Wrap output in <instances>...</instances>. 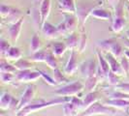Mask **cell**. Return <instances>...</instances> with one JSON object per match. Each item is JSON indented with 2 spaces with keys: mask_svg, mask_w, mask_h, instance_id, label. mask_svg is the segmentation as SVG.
Listing matches in <instances>:
<instances>
[{
  "mask_svg": "<svg viewBox=\"0 0 129 116\" xmlns=\"http://www.w3.org/2000/svg\"><path fill=\"white\" fill-rule=\"evenodd\" d=\"M71 98L70 97H58L55 98L54 100H51L49 102H45V101H39L38 103H30L24 108L20 109L18 112V116H28L32 112H36L38 110L44 109L46 107H50V106H53V105H58L61 103H65L70 102Z\"/></svg>",
  "mask_w": 129,
  "mask_h": 116,
  "instance_id": "obj_1",
  "label": "cell"
},
{
  "mask_svg": "<svg viewBox=\"0 0 129 116\" xmlns=\"http://www.w3.org/2000/svg\"><path fill=\"white\" fill-rule=\"evenodd\" d=\"M97 6V3L90 0H78L76 2V16L81 25H84L85 23L92 10Z\"/></svg>",
  "mask_w": 129,
  "mask_h": 116,
  "instance_id": "obj_2",
  "label": "cell"
},
{
  "mask_svg": "<svg viewBox=\"0 0 129 116\" xmlns=\"http://www.w3.org/2000/svg\"><path fill=\"white\" fill-rule=\"evenodd\" d=\"M117 109L109 105H105L103 103L96 102L91 104L88 108L84 110L78 116H94V115H116Z\"/></svg>",
  "mask_w": 129,
  "mask_h": 116,
  "instance_id": "obj_3",
  "label": "cell"
},
{
  "mask_svg": "<svg viewBox=\"0 0 129 116\" xmlns=\"http://www.w3.org/2000/svg\"><path fill=\"white\" fill-rule=\"evenodd\" d=\"M84 89V84L81 81H74L60 87L54 91V94L58 97H74L81 93Z\"/></svg>",
  "mask_w": 129,
  "mask_h": 116,
  "instance_id": "obj_4",
  "label": "cell"
},
{
  "mask_svg": "<svg viewBox=\"0 0 129 116\" xmlns=\"http://www.w3.org/2000/svg\"><path fill=\"white\" fill-rule=\"evenodd\" d=\"M98 46L105 51H109L112 53L116 58H121L124 55L122 46L114 39L100 41L98 42Z\"/></svg>",
  "mask_w": 129,
  "mask_h": 116,
  "instance_id": "obj_5",
  "label": "cell"
},
{
  "mask_svg": "<svg viewBox=\"0 0 129 116\" xmlns=\"http://www.w3.org/2000/svg\"><path fill=\"white\" fill-rule=\"evenodd\" d=\"M115 11H116V16L113 19L112 31L114 33H119L122 31L126 25V20L123 16V5L121 2H119L116 5Z\"/></svg>",
  "mask_w": 129,
  "mask_h": 116,
  "instance_id": "obj_6",
  "label": "cell"
},
{
  "mask_svg": "<svg viewBox=\"0 0 129 116\" xmlns=\"http://www.w3.org/2000/svg\"><path fill=\"white\" fill-rule=\"evenodd\" d=\"M97 68H98V64L97 61L94 58L88 59L87 61L83 62L81 66H80V71L82 73L83 77L87 78V77H95L97 73Z\"/></svg>",
  "mask_w": 129,
  "mask_h": 116,
  "instance_id": "obj_7",
  "label": "cell"
},
{
  "mask_svg": "<svg viewBox=\"0 0 129 116\" xmlns=\"http://www.w3.org/2000/svg\"><path fill=\"white\" fill-rule=\"evenodd\" d=\"M19 101L16 100L11 94L8 92H3L0 97V108L2 110L8 109H18Z\"/></svg>",
  "mask_w": 129,
  "mask_h": 116,
  "instance_id": "obj_8",
  "label": "cell"
},
{
  "mask_svg": "<svg viewBox=\"0 0 129 116\" xmlns=\"http://www.w3.org/2000/svg\"><path fill=\"white\" fill-rule=\"evenodd\" d=\"M41 77V74L39 71L33 72L31 70H23V71H19L16 75V80L18 82H32L36 81Z\"/></svg>",
  "mask_w": 129,
  "mask_h": 116,
  "instance_id": "obj_9",
  "label": "cell"
},
{
  "mask_svg": "<svg viewBox=\"0 0 129 116\" xmlns=\"http://www.w3.org/2000/svg\"><path fill=\"white\" fill-rule=\"evenodd\" d=\"M35 93H36V87L32 85V84H29L27 87H26L25 91L23 92L22 96L19 100V106H18V111H19L20 109L24 108L25 106H27L28 104H30L32 100L34 99L35 96Z\"/></svg>",
  "mask_w": 129,
  "mask_h": 116,
  "instance_id": "obj_10",
  "label": "cell"
},
{
  "mask_svg": "<svg viewBox=\"0 0 129 116\" xmlns=\"http://www.w3.org/2000/svg\"><path fill=\"white\" fill-rule=\"evenodd\" d=\"M41 31L43 33L44 37L49 40L56 39L60 35L57 30V26L53 25L52 23L49 22V21H45L43 23V25L41 27Z\"/></svg>",
  "mask_w": 129,
  "mask_h": 116,
  "instance_id": "obj_11",
  "label": "cell"
},
{
  "mask_svg": "<svg viewBox=\"0 0 129 116\" xmlns=\"http://www.w3.org/2000/svg\"><path fill=\"white\" fill-rule=\"evenodd\" d=\"M106 59L109 63V66H110V69L112 72H114L116 75L117 76H125V73L122 70V67L120 65V62H118L116 59V57L110 53V52H107L106 54Z\"/></svg>",
  "mask_w": 129,
  "mask_h": 116,
  "instance_id": "obj_12",
  "label": "cell"
},
{
  "mask_svg": "<svg viewBox=\"0 0 129 116\" xmlns=\"http://www.w3.org/2000/svg\"><path fill=\"white\" fill-rule=\"evenodd\" d=\"M78 70V62H77V54L75 49L71 50L70 52V55H69V59H68V62L65 66L64 68V73L66 75H69L72 76L74 75L76 71Z\"/></svg>",
  "mask_w": 129,
  "mask_h": 116,
  "instance_id": "obj_13",
  "label": "cell"
},
{
  "mask_svg": "<svg viewBox=\"0 0 129 116\" xmlns=\"http://www.w3.org/2000/svg\"><path fill=\"white\" fill-rule=\"evenodd\" d=\"M22 23H23V18H21L14 23H11V25L9 26L8 33H9V36L12 40V42H17V40L19 39L20 31H21V27H22Z\"/></svg>",
  "mask_w": 129,
  "mask_h": 116,
  "instance_id": "obj_14",
  "label": "cell"
},
{
  "mask_svg": "<svg viewBox=\"0 0 129 116\" xmlns=\"http://www.w3.org/2000/svg\"><path fill=\"white\" fill-rule=\"evenodd\" d=\"M90 17H93V18H95V19H97L106 20V21H108V20H113V19H114L110 11H108L107 9L102 8V7H99V6L95 7V8L92 10V12H91V14H90Z\"/></svg>",
  "mask_w": 129,
  "mask_h": 116,
  "instance_id": "obj_15",
  "label": "cell"
},
{
  "mask_svg": "<svg viewBox=\"0 0 129 116\" xmlns=\"http://www.w3.org/2000/svg\"><path fill=\"white\" fill-rule=\"evenodd\" d=\"M58 8L63 13L76 14L75 0H58Z\"/></svg>",
  "mask_w": 129,
  "mask_h": 116,
  "instance_id": "obj_16",
  "label": "cell"
},
{
  "mask_svg": "<svg viewBox=\"0 0 129 116\" xmlns=\"http://www.w3.org/2000/svg\"><path fill=\"white\" fill-rule=\"evenodd\" d=\"M51 7H52V1L51 0H43V2L40 5V17H41V25L47 21L48 17L51 13Z\"/></svg>",
  "mask_w": 129,
  "mask_h": 116,
  "instance_id": "obj_17",
  "label": "cell"
},
{
  "mask_svg": "<svg viewBox=\"0 0 129 116\" xmlns=\"http://www.w3.org/2000/svg\"><path fill=\"white\" fill-rule=\"evenodd\" d=\"M105 103L116 109H127V107H129V101L124 99H110Z\"/></svg>",
  "mask_w": 129,
  "mask_h": 116,
  "instance_id": "obj_18",
  "label": "cell"
},
{
  "mask_svg": "<svg viewBox=\"0 0 129 116\" xmlns=\"http://www.w3.org/2000/svg\"><path fill=\"white\" fill-rule=\"evenodd\" d=\"M63 18H64L65 25L67 27L69 33L74 32L75 28L77 27L78 21L75 17V14H69V13H63Z\"/></svg>",
  "mask_w": 129,
  "mask_h": 116,
  "instance_id": "obj_19",
  "label": "cell"
},
{
  "mask_svg": "<svg viewBox=\"0 0 129 116\" xmlns=\"http://www.w3.org/2000/svg\"><path fill=\"white\" fill-rule=\"evenodd\" d=\"M65 44H66L67 47H68L70 50H73V49H75L76 47L79 46V44H80V37H79L78 34H76L75 32L70 33V35L65 39Z\"/></svg>",
  "mask_w": 129,
  "mask_h": 116,
  "instance_id": "obj_20",
  "label": "cell"
},
{
  "mask_svg": "<svg viewBox=\"0 0 129 116\" xmlns=\"http://www.w3.org/2000/svg\"><path fill=\"white\" fill-rule=\"evenodd\" d=\"M84 102V110H85L86 108H88L91 104H93L94 103L98 102V93L97 92H88L84 98L83 99ZM83 110V111H84Z\"/></svg>",
  "mask_w": 129,
  "mask_h": 116,
  "instance_id": "obj_21",
  "label": "cell"
},
{
  "mask_svg": "<svg viewBox=\"0 0 129 116\" xmlns=\"http://www.w3.org/2000/svg\"><path fill=\"white\" fill-rule=\"evenodd\" d=\"M5 57L9 60H14V61H18L22 57V52L20 50V48L17 46H11V48L8 50L6 53Z\"/></svg>",
  "mask_w": 129,
  "mask_h": 116,
  "instance_id": "obj_22",
  "label": "cell"
},
{
  "mask_svg": "<svg viewBox=\"0 0 129 116\" xmlns=\"http://www.w3.org/2000/svg\"><path fill=\"white\" fill-rule=\"evenodd\" d=\"M62 109H63V115L64 116H78L79 111H80L71 102L65 103L63 104Z\"/></svg>",
  "mask_w": 129,
  "mask_h": 116,
  "instance_id": "obj_23",
  "label": "cell"
},
{
  "mask_svg": "<svg viewBox=\"0 0 129 116\" xmlns=\"http://www.w3.org/2000/svg\"><path fill=\"white\" fill-rule=\"evenodd\" d=\"M67 48H68V47H67V45H66L65 43L57 42V43H54V44L52 45V51L55 56L59 57V56H62V55L64 54Z\"/></svg>",
  "mask_w": 129,
  "mask_h": 116,
  "instance_id": "obj_24",
  "label": "cell"
},
{
  "mask_svg": "<svg viewBox=\"0 0 129 116\" xmlns=\"http://www.w3.org/2000/svg\"><path fill=\"white\" fill-rule=\"evenodd\" d=\"M96 55H97V59H98V62H99V66L101 67V69L103 70L104 73H105L106 75H108L109 72L111 71V69H110V66H109V63H108L106 57H104L103 55H102V53L100 52V50H97Z\"/></svg>",
  "mask_w": 129,
  "mask_h": 116,
  "instance_id": "obj_25",
  "label": "cell"
},
{
  "mask_svg": "<svg viewBox=\"0 0 129 116\" xmlns=\"http://www.w3.org/2000/svg\"><path fill=\"white\" fill-rule=\"evenodd\" d=\"M45 63L52 70H54V69H56L58 67L55 55L52 53V51H50V50H48V52H47V55H46L45 58Z\"/></svg>",
  "mask_w": 129,
  "mask_h": 116,
  "instance_id": "obj_26",
  "label": "cell"
},
{
  "mask_svg": "<svg viewBox=\"0 0 129 116\" xmlns=\"http://www.w3.org/2000/svg\"><path fill=\"white\" fill-rule=\"evenodd\" d=\"M98 78L95 77H91L85 78V83H84V89L88 92H92V91L95 89L97 83H98Z\"/></svg>",
  "mask_w": 129,
  "mask_h": 116,
  "instance_id": "obj_27",
  "label": "cell"
},
{
  "mask_svg": "<svg viewBox=\"0 0 129 116\" xmlns=\"http://www.w3.org/2000/svg\"><path fill=\"white\" fill-rule=\"evenodd\" d=\"M40 47H41V40L37 34H34L30 41V51L31 53H34L40 50Z\"/></svg>",
  "mask_w": 129,
  "mask_h": 116,
  "instance_id": "obj_28",
  "label": "cell"
},
{
  "mask_svg": "<svg viewBox=\"0 0 129 116\" xmlns=\"http://www.w3.org/2000/svg\"><path fill=\"white\" fill-rule=\"evenodd\" d=\"M0 71L1 72H5V73H16V72L18 71L17 70V68L15 67V65H12L10 64V63H8L6 60H4V59H2L1 61H0Z\"/></svg>",
  "mask_w": 129,
  "mask_h": 116,
  "instance_id": "obj_29",
  "label": "cell"
},
{
  "mask_svg": "<svg viewBox=\"0 0 129 116\" xmlns=\"http://www.w3.org/2000/svg\"><path fill=\"white\" fill-rule=\"evenodd\" d=\"M15 67L17 68L18 71H23V70H30L32 65L29 61H27L25 59H19L18 61H16Z\"/></svg>",
  "mask_w": 129,
  "mask_h": 116,
  "instance_id": "obj_30",
  "label": "cell"
},
{
  "mask_svg": "<svg viewBox=\"0 0 129 116\" xmlns=\"http://www.w3.org/2000/svg\"><path fill=\"white\" fill-rule=\"evenodd\" d=\"M47 52H48V50H45V49L34 52V53H32V55L30 56V60L33 61V62H45Z\"/></svg>",
  "mask_w": 129,
  "mask_h": 116,
  "instance_id": "obj_31",
  "label": "cell"
},
{
  "mask_svg": "<svg viewBox=\"0 0 129 116\" xmlns=\"http://www.w3.org/2000/svg\"><path fill=\"white\" fill-rule=\"evenodd\" d=\"M107 80H108V83L112 86H114V87L120 83V80L117 77V75H116L114 72L112 71L109 72V74L107 75Z\"/></svg>",
  "mask_w": 129,
  "mask_h": 116,
  "instance_id": "obj_32",
  "label": "cell"
},
{
  "mask_svg": "<svg viewBox=\"0 0 129 116\" xmlns=\"http://www.w3.org/2000/svg\"><path fill=\"white\" fill-rule=\"evenodd\" d=\"M14 7L9 6V5H6V4H1V7H0V15H1V18L2 19H7L11 13L13 11Z\"/></svg>",
  "mask_w": 129,
  "mask_h": 116,
  "instance_id": "obj_33",
  "label": "cell"
},
{
  "mask_svg": "<svg viewBox=\"0 0 129 116\" xmlns=\"http://www.w3.org/2000/svg\"><path fill=\"white\" fill-rule=\"evenodd\" d=\"M0 77L3 83H12L14 79H16V76L12 73H5V72H1Z\"/></svg>",
  "mask_w": 129,
  "mask_h": 116,
  "instance_id": "obj_34",
  "label": "cell"
},
{
  "mask_svg": "<svg viewBox=\"0 0 129 116\" xmlns=\"http://www.w3.org/2000/svg\"><path fill=\"white\" fill-rule=\"evenodd\" d=\"M53 78H54V80L56 81V83L57 84L63 83V82H67V81H68L67 78L61 74V72L59 71L58 68H56V69L53 70Z\"/></svg>",
  "mask_w": 129,
  "mask_h": 116,
  "instance_id": "obj_35",
  "label": "cell"
},
{
  "mask_svg": "<svg viewBox=\"0 0 129 116\" xmlns=\"http://www.w3.org/2000/svg\"><path fill=\"white\" fill-rule=\"evenodd\" d=\"M10 48H11V45L8 43V41L3 38L0 39V53L3 57H5L6 53Z\"/></svg>",
  "mask_w": 129,
  "mask_h": 116,
  "instance_id": "obj_36",
  "label": "cell"
},
{
  "mask_svg": "<svg viewBox=\"0 0 129 116\" xmlns=\"http://www.w3.org/2000/svg\"><path fill=\"white\" fill-rule=\"evenodd\" d=\"M120 65L122 67V70L125 73V76L129 77V59L125 55H123L122 57L120 58Z\"/></svg>",
  "mask_w": 129,
  "mask_h": 116,
  "instance_id": "obj_37",
  "label": "cell"
},
{
  "mask_svg": "<svg viewBox=\"0 0 129 116\" xmlns=\"http://www.w3.org/2000/svg\"><path fill=\"white\" fill-rule=\"evenodd\" d=\"M110 99H124V100H129V95L128 94H125V93H122L120 91L116 90L113 93H111L110 95Z\"/></svg>",
  "mask_w": 129,
  "mask_h": 116,
  "instance_id": "obj_38",
  "label": "cell"
},
{
  "mask_svg": "<svg viewBox=\"0 0 129 116\" xmlns=\"http://www.w3.org/2000/svg\"><path fill=\"white\" fill-rule=\"evenodd\" d=\"M70 102H71L80 111H81V110H84V102H83L82 99H80V98H78V97H71Z\"/></svg>",
  "mask_w": 129,
  "mask_h": 116,
  "instance_id": "obj_39",
  "label": "cell"
},
{
  "mask_svg": "<svg viewBox=\"0 0 129 116\" xmlns=\"http://www.w3.org/2000/svg\"><path fill=\"white\" fill-rule=\"evenodd\" d=\"M39 72H40V74H41V77L44 78V80H45L48 84H50V85H52V86L57 85L56 81L54 80V78H52L48 74H46L45 72H43V71H39Z\"/></svg>",
  "mask_w": 129,
  "mask_h": 116,
  "instance_id": "obj_40",
  "label": "cell"
},
{
  "mask_svg": "<svg viewBox=\"0 0 129 116\" xmlns=\"http://www.w3.org/2000/svg\"><path fill=\"white\" fill-rule=\"evenodd\" d=\"M86 40H87V36L86 33H83L82 36L80 37V44H79V51L83 52L84 49V47L86 46Z\"/></svg>",
  "mask_w": 129,
  "mask_h": 116,
  "instance_id": "obj_41",
  "label": "cell"
},
{
  "mask_svg": "<svg viewBox=\"0 0 129 116\" xmlns=\"http://www.w3.org/2000/svg\"><path fill=\"white\" fill-rule=\"evenodd\" d=\"M115 89L129 95V83H121V82H120L118 85L115 86Z\"/></svg>",
  "mask_w": 129,
  "mask_h": 116,
  "instance_id": "obj_42",
  "label": "cell"
},
{
  "mask_svg": "<svg viewBox=\"0 0 129 116\" xmlns=\"http://www.w3.org/2000/svg\"><path fill=\"white\" fill-rule=\"evenodd\" d=\"M56 26H57V30H58V32H59L60 35H67V34L69 33L68 29H67V27H66V25H65L64 21L60 22V23Z\"/></svg>",
  "mask_w": 129,
  "mask_h": 116,
  "instance_id": "obj_43",
  "label": "cell"
},
{
  "mask_svg": "<svg viewBox=\"0 0 129 116\" xmlns=\"http://www.w3.org/2000/svg\"><path fill=\"white\" fill-rule=\"evenodd\" d=\"M108 2L111 4V6L114 7V8H116V5L119 3V0H108Z\"/></svg>",
  "mask_w": 129,
  "mask_h": 116,
  "instance_id": "obj_44",
  "label": "cell"
},
{
  "mask_svg": "<svg viewBox=\"0 0 129 116\" xmlns=\"http://www.w3.org/2000/svg\"><path fill=\"white\" fill-rule=\"evenodd\" d=\"M42 2H43V0H34V6L40 7V5H41Z\"/></svg>",
  "mask_w": 129,
  "mask_h": 116,
  "instance_id": "obj_45",
  "label": "cell"
},
{
  "mask_svg": "<svg viewBox=\"0 0 129 116\" xmlns=\"http://www.w3.org/2000/svg\"><path fill=\"white\" fill-rule=\"evenodd\" d=\"M124 45H125V46L129 49V40L128 39H125V40H124Z\"/></svg>",
  "mask_w": 129,
  "mask_h": 116,
  "instance_id": "obj_46",
  "label": "cell"
},
{
  "mask_svg": "<svg viewBox=\"0 0 129 116\" xmlns=\"http://www.w3.org/2000/svg\"><path fill=\"white\" fill-rule=\"evenodd\" d=\"M124 55L126 56V57L129 59V50H126V51H124Z\"/></svg>",
  "mask_w": 129,
  "mask_h": 116,
  "instance_id": "obj_47",
  "label": "cell"
},
{
  "mask_svg": "<svg viewBox=\"0 0 129 116\" xmlns=\"http://www.w3.org/2000/svg\"><path fill=\"white\" fill-rule=\"evenodd\" d=\"M126 38L129 40V30H127V31H126Z\"/></svg>",
  "mask_w": 129,
  "mask_h": 116,
  "instance_id": "obj_48",
  "label": "cell"
},
{
  "mask_svg": "<svg viewBox=\"0 0 129 116\" xmlns=\"http://www.w3.org/2000/svg\"><path fill=\"white\" fill-rule=\"evenodd\" d=\"M128 18H129V13H128Z\"/></svg>",
  "mask_w": 129,
  "mask_h": 116,
  "instance_id": "obj_49",
  "label": "cell"
},
{
  "mask_svg": "<svg viewBox=\"0 0 129 116\" xmlns=\"http://www.w3.org/2000/svg\"><path fill=\"white\" fill-rule=\"evenodd\" d=\"M128 1H129V0H128Z\"/></svg>",
  "mask_w": 129,
  "mask_h": 116,
  "instance_id": "obj_50",
  "label": "cell"
}]
</instances>
